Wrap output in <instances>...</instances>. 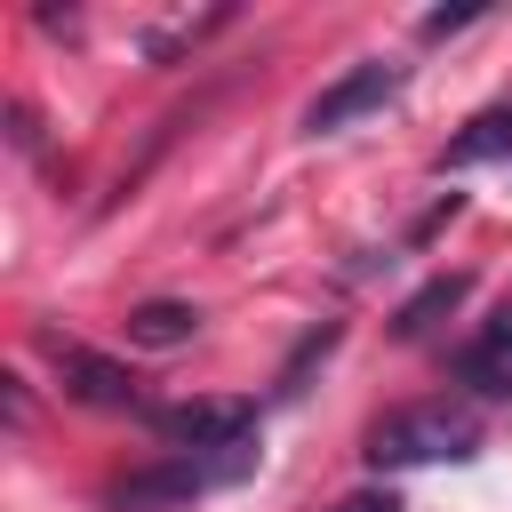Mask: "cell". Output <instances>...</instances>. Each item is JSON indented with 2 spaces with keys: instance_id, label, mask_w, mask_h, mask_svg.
I'll use <instances>...</instances> for the list:
<instances>
[{
  "instance_id": "6da1fadb",
  "label": "cell",
  "mask_w": 512,
  "mask_h": 512,
  "mask_svg": "<svg viewBox=\"0 0 512 512\" xmlns=\"http://www.w3.org/2000/svg\"><path fill=\"white\" fill-rule=\"evenodd\" d=\"M480 448V416L456 408V400H408V408H384L360 440V456L376 472H408V464H456Z\"/></svg>"
},
{
  "instance_id": "7a4b0ae2",
  "label": "cell",
  "mask_w": 512,
  "mask_h": 512,
  "mask_svg": "<svg viewBox=\"0 0 512 512\" xmlns=\"http://www.w3.org/2000/svg\"><path fill=\"white\" fill-rule=\"evenodd\" d=\"M152 432L184 456H224V448L256 440V400H168V408H152Z\"/></svg>"
},
{
  "instance_id": "3957f363",
  "label": "cell",
  "mask_w": 512,
  "mask_h": 512,
  "mask_svg": "<svg viewBox=\"0 0 512 512\" xmlns=\"http://www.w3.org/2000/svg\"><path fill=\"white\" fill-rule=\"evenodd\" d=\"M392 96H400V64H384V56H376V64H352L336 88H320V96L304 104V136H336V128H352L360 112H384Z\"/></svg>"
},
{
  "instance_id": "277c9868",
  "label": "cell",
  "mask_w": 512,
  "mask_h": 512,
  "mask_svg": "<svg viewBox=\"0 0 512 512\" xmlns=\"http://www.w3.org/2000/svg\"><path fill=\"white\" fill-rule=\"evenodd\" d=\"M48 368H56V384H64L72 400H88V408H144L136 376H128L120 360L88 352V344H64V336H48Z\"/></svg>"
},
{
  "instance_id": "5b68a950",
  "label": "cell",
  "mask_w": 512,
  "mask_h": 512,
  "mask_svg": "<svg viewBox=\"0 0 512 512\" xmlns=\"http://www.w3.org/2000/svg\"><path fill=\"white\" fill-rule=\"evenodd\" d=\"M192 328H200V312L176 304V296L128 304V344H144V352H176V344H192Z\"/></svg>"
},
{
  "instance_id": "8992f818",
  "label": "cell",
  "mask_w": 512,
  "mask_h": 512,
  "mask_svg": "<svg viewBox=\"0 0 512 512\" xmlns=\"http://www.w3.org/2000/svg\"><path fill=\"white\" fill-rule=\"evenodd\" d=\"M456 368H464V384H480V392H512V304H504V312L464 344V360H456Z\"/></svg>"
},
{
  "instance_id": "52a82bcc",
  "label": "cell",
  "mask_w": 512,
  "mask_h": 512,
  "mask_svg": "<svg viewBox=\"0 0 512 512\" xmlns=\"http://www.w3.org/2000/svg\"><path fill=\"white\" fill-rule=\"evenodd\" d=\"M464 288H472L464 272H440V280H424V288H416V296L400 304V320H392V336H424V328H432L440 312H456V304H464Z\"/></svg>"
},
{
  "instance_id": "ba28073f",
  "label": "cell",
  "mask_w": 512,
  "mask_h": 512,
  "mask_svg": "<svg viewBox=\"0 0 512 512\" xmlns=\"http://www.w3.org/2000/svg\"><path fill=\"white\" fill-rule=\"evenodd\" d=\"M496 152H512V112H480V120L448 144V168H472V160H496Z\"/></svg>"
},
{
  "instance_id": "9c48e42d",
  "label": "cell",
  "mask_w": 512,
  "mask_h": 512,
  "mask_svg": "<svg viewBox=\"0 0 512 512\" xmlns=\"http://www.w3.org/2000/svg\"><path fill=\"white\" fill-rule=\"evenodd\" d=\"M328 512H400V496H392V488H352V496H336Z\"/></svg>"
},
{
  "instance_id": "30bf717a",
  "label": "cell",
  "mask_w": 512,
  "mask_h": 512,
  "mask_svg": "<svg viewBox=\"0 0 512 512\" xmlns=\"http://www.w3.org/2000/svg\"><path fill=\"white\" fill-rule=\"evenodd\" d=\"M464 24H480V8H432V16H424V40H448V32H464Z\"/></svg>"
}]
</instances>
